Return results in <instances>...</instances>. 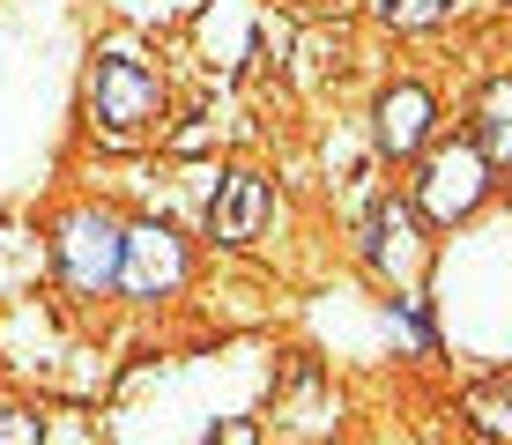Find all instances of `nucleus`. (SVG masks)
<instances>
[{
	"mask_svg": "<svg viewBox=\"0 0 512 445\" xmlns=\"http://www.w3.org/2000/svg\"><path fill=\"white\" fill-rule=\"evenodd\" d=\"M201 445H260V438H253V423H238V416H231L223 431H208Z\"/></svg>",
	"mask_w": 512,
	"mask_h": 445,
	"instance_id": "nucleus-12",
	"label": "nucleus"
},
{
	"mask_svg": "<svg viewBox=\"0 0 512 445\" xmlns=\"http://www.w3.org/2000/svg\"><path fill=\"white\" fill-rule=\"evenodd\" d=\"M468 416H475V431H483L490 445H505V438H512V416H505L498 386H490V394H475V401H468Z\"/></svg>",
	"mask_w": 512,
	"mask_h": 445,
	"instance_id": "nucleus-10",
	"label": "nucleus"
},
{
	"mask_svg": "<svg viewBox=\"0 0 512 445\" xmlns=\"http://www.w3.org/2000/svg\"><path fill=\"white\" fill-rule=\"evenodd\" d=\"M483 193H490V164H483V149H475V141L431 149V164H423V178H416V201H423V216H431V223L475 216V208H483Z\"/></svg>",
	"mask_w": 512,
	"mask_h": 445,
	"instance_id": "nucleus-3",
	"label": "nucleus"
},
{
	"mask_svg": "<svg viewBox=\"0 0 512 445\" xmlns=\"http://www.w3.org/2000/svg\"><path fill=\"white\" fill-rule=\"evenodd\" d=\"M268 216H275L268 178H260V171H231L223 193L208 201V238H216V245H253L260 230H268Z\"/></svg>",
	"mask_w": 512,
	"mask_h": 445,
	"instance_id": "nucleus-5",
	"label": "nucleus"
},
{
	"mask_svg": "<svg viewBox=\"0 0 512 445\" xmlns=\"http://www.w3.org/2000/svg\"><path fill=\"white\" fill-rule=\"evenodd\" d=\"M446 8H453V0H379V15L394 30H423V23H438Z\"/></svg>",
	"mask_w": 512,
	"mask_h": 445,
	"instance_id": "nucleus-9",
	"label": "nucleus"
},
{
	"mask_svg": "<svg viewBox=\"0 0 512 445\" xmlns=\"http://www.w3.org/2000/svg\"><path fill=\"white\" fill-rule=\"evenodd\" d=\"M372 119H379V149L386 156H416L423 134H431V89H423V82H394Z\"/></svg>",
	"mask_w": 512,
	"mask_h": 445,
	"instance_id": "nucleus-6",
	"label": "nucleus"
},
{
	"mask_svg": "<svg viewBox=\"0 0 512 445\" xmlns=\"http://www.w3.org/2000/svg\"><path fill=\"white\" fill-rule=\"evenodd\" d=\"M156 112H164V82H156V67H141L134 52H97L90 67V119L104 134H141L156 127Z\"/></svg>",
	"mask_w": 512,
	"mask_h": 445,
	"instance_id": "nucleus-1",
	"label": "nucleus"
},
{
	"mask_svg": "<svg viewBox=\"0 0 512 445\" xmlns=\"http://www.w3.org/2000/svg\"><path fill=\"white\" fill-rule=\"evenodd\" d=\"M512 89L505 82H490L483 89V112H475V127H483V164H505V156H512Z\"/></svg>",
	"mask_w": 512,
	"mask_h": 445,
	"instance_id": "nucleus-8",
	"label": "nucleus"
},
{
	"mask_svg": "<svg viewBox=\"0 0 512 445\" xmlns=\"http://www.w3.org/2000/svg\"><path fill=\"white\" fill-rule=\"evenodd\" d=\"M119 230L104 208H75V216H60V230H52V253H60V275L75 282V290H112L119 275Z\"/></svg>",
	"mask_w": 512,
	"mask_h": 445,
	"instance_id": "nucleus-4",
	"label": "nucleus"
},
{
	"mask_svg": "<svg viewBox=\"0 0 512 445\" xmlns=\"http://www.w3.org/2000/svg\"><path fill=\"white\" fill-rule=\"evenodd\" d=\"M119 290L141 297V305H156V297H171L186 282V245L171 223H127L119 230Z\"/></svg>",
	"mask_w": 512,
	"mask_h": 445,
	"instance_id": "nucleus-2",
	"label": "nucleus"
},
{
	"mask_svg": "<svg viewBox=\"0 0 512 445\" xmlns=\"http://www.w3.org/2000/svg\"><path fill=\"white\" fill-rule=\"evenodd\" d=\"M0 445H45V423L30 408H0Z\"/></svg>",
	"mask_w": 512,
	"mask_h": 445,
	"instance_id": "nucleus-11",
	"label": "nucleus"
},
{
	"mask_svg": "<svg viewBox=\"0 0 512 445\" xmlns=\"http://www.w3.org/2000/svg\"><path fill=\"white\" fill-rule=\"evenodd\" d=\"M409 238H416V230H409V208L386 201L379 216H372V238H364V245H372V260H379V267H409V260H416V245H409Z\"/></svg>",
	"mask_w": 512,
	"mask_h": 445,
	"instance_id": "nucleus-7",
	"label": "nucleus"
}]
</instances>
